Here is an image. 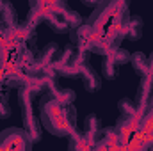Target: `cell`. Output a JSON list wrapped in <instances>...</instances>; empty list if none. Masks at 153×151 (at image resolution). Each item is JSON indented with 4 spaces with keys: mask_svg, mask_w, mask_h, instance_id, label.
<instances>
[{
    "mask_svg": "<svg viewBox=\"0 0 153 151\" xmlns=\"http://www.w3.org/2000/svg\"><path fill=\"white\" fill-rule=\"evenodd\" d=\"M39 117L41 124L57 137L73 135L76 128V110L73 105L61 101L52 93L45 94L39 101Z\"/></svg>",
    "mask_w": 153,
    "mask_h": 151,
    "instance_id": "1",
    "label": "cell"
},
{
    "mask_svg": "<svg viewBox=\"0 0 153 151\" xmlns=\"http://www.w3.org/2000/svg\"><path fill=\"white\" fill-rule=\"evenodd\" d=\"M32 98L34 94L22 87L18 93V101H20V110H22V121H23V130L27 132V135L30 137L32 142H39L43 137V128L39 124L38 117L34 115V105H32Z\"/></svg>",
    "mask_w": 153,
    "mask_h": 151,
    "instance_id": "2",
    "label": "cell"
},
{
    "mask_svg": "<svg viewBox=\"0 0 153 151\" xmlns=\"http://www.w3.org/2000/svg\"><path fill=\"white\" fill-rule=\"evenodd\" d=\"M32 144L23 128L11 126L0 133V146L4 151H32Z\"/></svg>",
    "mask_w": 153,
    "mask_h": 151,
    "instance_id": "3",
    "label": "cell"
},
{
    "mask_svg": "<svg viewBox=\"0 0 153 151\" xmlns=\"http://www.w3.org/2000/svg\"><path fill=\"white\" fill-rule=\"evenodd\" d=\"M80 80H82L85 91H89V93H96L102 87V78L93 70V66H89V64L82 66V70H80Z\"/></svg>",
    "mask_w": 153,
    "mask_h": 151,
    "instance_id": "4",
    "label": "cell"
},
{
    "mask_svg": "<svg viewBox=\"0 0 153 151\" xmlns=\"http://www.w3.org/2000/svg\"><path fill=\"white\" fill-rule=\"evenodd\" d=\"M141 36H143V20L139 16H134V18L130 16L125 25V38L137 41Z\"/></svg>",
    "mask_w": 153,
    "mask_h": 151,
    "instance_id": "5",
    "label": "cell"
},
{
    "mask_svg": "<svg viewBox=\"0 0 153 151\" xmlns=\"http://www.w3.org/2000/svg\"><path fill=\"white\" fill-rule=\"evenodd\" d=\"M130 64L134 66V71L141 78L148 75V55H144L143 52H135L130 55Z\"/></svg>",
    "mask_w": 153,
    "mask_h": 151,
    "instance_id": "6",
    "label": "cell"
},
{
    "mask_svg": "<svg viewBox=\"0 0 153 151\" xmlns=\"http://www.w3.org/2000/svg\"><path fill=\"white\" fill-rule=\"evenodd\" d=\"M100 133V121H98V117L96 115H87L85 117V141L93 146L94 144V141H96V135Z\"/></svg>",
    "mask_w": 153,
    "mask_h": 151,
    "instance_id": "7",
    "label": "cell"
},
{
    "mask_svg": "<svg viewBox=\"0 0 153 151\" xmlns=\"http://www.w3.org/2000/svg\"><path fill=\"white\" fill-rule=\"evenodd\" d=\"M117 66H116L114 62L109 59V57H105L103 59V62H102V75L105 76L107 80H114L116 75H117Z\"/></svg>",
    "mask_w": 153,
    "mask_h": 151,
    "instance_id": "8",
    "label": "cell"
},
{
    "mask_svg": "<svg viewBox=\"0 0 153 151\" xmlns=\"http://www.w3.org/2000/svg\"><path fill=\"white\" fill-rule=\"evenodd\" d=\"M9 115V105H7V100L0 98V117H7Z\"/></svg>",
    "mask_w": 153,
    "mask_h": 151,
    "instance_id": "9",
    "label": "cell"
},
{
    "mask_svg": "<svg viewBox=\"0 0 153 151\" xmlns=\"http://www.w3.org/2000/svg\"><path fill=\"white\" fill-rule=\"evenodd\" d=\"M148 75L153 76V52L148 55ZM146 75V76H148Z\"/></svg>",
    "mask_w": 153,
    "mask_h": 151,
    "instance_id": "10",
    "label": "cell"
}]
</instances>
